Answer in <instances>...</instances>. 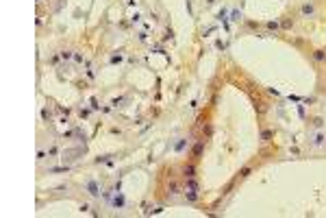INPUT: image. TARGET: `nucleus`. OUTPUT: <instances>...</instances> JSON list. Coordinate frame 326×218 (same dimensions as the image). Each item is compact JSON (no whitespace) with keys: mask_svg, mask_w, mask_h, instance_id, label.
<instances>
[{"mask_svg":"<svg viewBox=\"0 0 326 218\" xmlns=\"http://www.w3.org/2000/svg\"><path fill=\"white\" fill-rule=\"evenodd\" d=\"M167 190H170V194H176V192H178V183H176V181H172V183L167 185Z\"/></svg>","mask_w":326,"mask_h":218,"instance_id":"nucleus-2","label":"nucleus"},{"mask_svg":"<svg viewBox=\"0 0 326 218\" xmlns=\"http://www.w3.org/2000/svg\"><path fill=\"white\" fill-rule=\"evenodd\" d=\"M313 57H315L317 61H324V59H326V55H324V50H317V53H315Z\"/></svg>","mask_w":326,"mask_h":218,"instance_id":"nucleus-7","label":"nucleus"},{"mask_svg":"<svg viewBox=\"0 0 326 218\" xmlns=\"http://www.w3.org/2000/svg\"><path fill=\"white\" fill-rule=\"evenodd\" d=\"M194 172H196V170H194V166H185V177H189V179H191V177H194Z\"/></svg>","mask_w":326,"mask_h":218,"instance_id":"nucleus-5","label":"nucleus"},{"mask_svg":"<svg viewBox=\"0 0 326 218\" xmlns=\"http://www.w3.org/2000/svg\"><path fill=\"white\" fill-rule=\"evenodd\" d=\"M250 172H252V168H250V166H246V168H241V170H239V177H248Z\"/></svg>","mask_w":326,"mask_h":218,"instance_id":"nucleus-4","label":"nucleus"},{"mask_svg":"<svg viewBox=\"0 0 326 218\" xmlns=\"http://www.w3.org/2000/svg\"><path fill=\"white\" fill-rule=\"evenodd\" d=\"M272 135H274V133H272L270 129H263V131H261V140H263V142H270Z\"/></svg>","mask_w":326,"mask_h":218,"instance_id":"nucleus-1","label":"nucleus"},{"mask_svg":"<svg viewBox=\"0 0 326 218\" xmlns=\"http://www.w3.org/2000/svg\"><path fill=\"white\" fill-rule=\"evenodd\" d=\"M200 153H202V142H198L196 146H194V157H198Z\"/></svg>","mask_w":326,"mask_h":218,"instance_id":"nucleus-3","label":"nucleus"},{"mask_svg":"<svg viewBox=\"0 0 326 218\" xmlns=\"http://www.w3.org/2000/svg\"><path fill=\"white\" fill-rule=\"evenodd\" d=\"M257 111H259V113H261V116H263V113H265V111H267V107H265V103H261V105H259V107H257Z\"/></svg>","mask_w":326,"mask_h":218,"instance_id":"nucleus-8","label":"nucleus"},{"mask_svg":"<svg viewBox=\"0 0 326 218\" xmlns=\"http://www.w3.org/2000/svg\"><path fill=\"white\" fill-rule=\"evenodd\" d=\"M302 13H305V15H311V13H313V7H311V5H305V7H302Z\"/></svg>","mask_w":326,"mask_h":218,"instance_id":"nucleus-6","label":"nucleus"}]
</instances>
